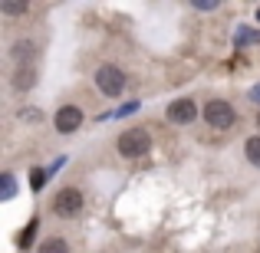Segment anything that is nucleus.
Masks as SVG:
<instances>
[{
    "mask_svg": "<svg viewBox=\"0 0 260 253\" xmlns=\"http://www.w3.org/2000/svg\"><path fill=\"white\" fill-rule=\"evenodd\" d=\"M152 148V135L145 128H125L119 135V155L122 158H142Z\"/></svg>",
    "mask_w": 260,
    "mask_h": 253,
    "instance_id": "obj_1",
    "label": "nucleus"
},
{
    "mask_svg": "<svg viewBox=\"0 0 260 253\" xmlns=\"http://www.w3.org/2000/svg\"><path fill=\"white\" fill-rule=\"evenodd\" d=\"M43 174H46V171H33V188H43Z\"/></svg>",
    "mask_w": 260,
    "mask_h": 253,
    "instance_id": "obj_14",
    "label": "nucleus"
},
{
    "mask_svg": "<svg viewBox=\"0 0 260 253\" xmlns=\"http://www.w3.org/2000/svg\"><path fill=\"white\" fill-rule=\"evenodd\" d=\"M204 119H208V125H214V128H231L237 122V112H234V105H231V102L211 99L208 105H204Z\"/></svg>",
    "mask_w": 260,
    "mask_h": 253,
    "instance_id": "obj_3",
    "label": "nucleus"
},
{
    "mask_svg": "<svg viewBox=\"0 0 260 253\" xmlns=\"http://www.w3.org/2000/svg\"><path fill=\"white\" fill-rule=\"evenodd\" d=\"M79 210H83V191L79 188L56 191V197H53V214L63 217V221H70V217H76Z\"/></svg>",
    "mask_w": 260,
    "mask_h": 253,
    "instance_id": "obj_2",
    "label": "nucleus"
},
{
    "mask_svg": "<svg viewBox=\"0 0 260 253\" xmlns=\"http://www.w3.org/2000/svg\"><path fill=\"white\" fill-rule=\"evenodd\" d=\"M198 115V105L191 99H178L168 105V122H175V125H188V122H194Z\"/></svg>",
    "mask_w": 260,
    "mask_h": 253,
    "instance_id": "obj_6",
    "label": "nucleus"
},
{
    "mask_svg": "<svg viewBox=\"0 0 260 253\" xmlns=\"http://www.w3.org/2000/svg\"><path fill=\"white\" fill-rule=\"evenodd\" d=\"M257 125H260V115H257Z\"/></svg>",
    "mask_w": 260,
    "mask_h": 253,
    "instance_id": "obj_18",
    "label": "nucleus"
},
{
    "mask_svg": "<svg viewBox=\"0 0 260 253\" xmlns=\"http://www.w3.org/2000/svg\"><path fill=\"white\" fill-rule=\"evenodd\" d=\"M135 109H139V105H135V102H132V105H122V109H119V115H132Z\"/></svg>",
    "mask_w": 260,
    "mask_h": 253,
    "instance_id": "obj_16",
    "label": "nucleus"
},
{
    "mask_svg": "<svg viewBox=\"0 0 260 253\" xmlns=\"http://www.w3.org/2000/svg\"><path fill=\"white\" fill-rule=\"evenodd\" d=\"M250 99H254V102H257V105H260V83H257L254 89H250Z\"/></svg>",
    "mask_w": 260,
    "mask_h": 253,
    "instance_id": "obj_17",
    "label": "nucleus"
},
{
    "mask_svg": "<svg viewBox=\"0 0 260 253\" xmlns=\"http://www.w3.org/2000/svg\"><path fill=\"white\" fill-rule=\"evenodd\" d=\"M30 10V4H17V0H4L0 4V13H7V17H13V13H26Z\"/></svg>",
    "mask_w": 260,
    "mask_h": 253,
    "instance_id": "obj_10",
    "label": "nucleus"
},
{
    "mask_svg": "<svg viewBox=\"0 0 260 253\" xmlns=\"http://www.w3.org/2000/svg\"><path fill=\"white\" fill-rule=\"evenodd\" d=\"M237 40H244V43H260V33H254V30H237Z\"/></svg>",
    "mask_w": 260,
    "mask_h": 253,
    "instance_id": "obj_13",
    "label": "nucleus"
},
{
    "mask_svg": "<svg viewBox=\"0 0 260 253\" xmlns=\"http://www.w3.org/2000/svg\"><path fill=\"white\" fill-rule=\"evenodd\" d=\"M53 122H56V132L70 135V132H76V128L83 125V109L79 105H63L56 115H53Z\"/></svg>",
    "mask_w": 260,
    "mask_h": 253,
    "instance_id": "obj_5",
    "label": "nucleus"
},
{
    "mask_svg": "<svg viewBox=\"0 0 260 253\" xmlns=\"http://www.w3.org/2000/svg\"><path fill=\"white\" fill-rule=\"evenodd\" d=\"M13 191H17V184H13V174H4V194H0V197H4V201H10Z\"/></svg>",
    "mask_w": 260,
    "mask_h": 253,
    "instance_id": "obj_12",
    "label": "nucleus"
},
{
    "mask_svg": "<svg viewBox=\"0 0 260 253\" xmlns=\"http://www.w3.org/2000/svg\"><path fill=\"white\" fill-rule=\"evenodd\" d=\"M40 253H70V247H66V240H59V237H50V240L40 243Z\"/></svg>",
    "mask_w": 260,
    "mask_h": 253,
    "instance_id": "obj_8",
    "label": "nucleus"
},
{
    "mask_svg": "<svg viewBox=\"0 0 260 253\" xmlns=\"http://www.w3.org/2000/svg\"><path fill=\"white\" fill-rule=\"evenodd\" d=\"M244 152H247V161H250V165H257V168H260V135H257V138H247Z\"/></svg>",
    "mask_w": 260,
    "mask_h": 253,
    "instance_id": "obj_9",
    "label": "nucleus"
},
{
    "mask_svg": "<svg viewBox=\"0 0 260 253\" xmlns=\"http://www.w3.org/2000/svg\"><path fill=\"white\" fill-rule=\"evenodd\" d=\"M33 234H37V221H30V224H26V230L17 237V243H20V247H30V243H33Z\"/></svg>",
    "mask_w": 260,
    "mask_h": 253,
    "instance_id": "obj_11",
    "label": "nucleus"
},
{
    "mask_svg": "<svg viewBox=\"0 0 260 253\" xmlns=\"http://www.w3.org/2000/svg\"><path fill=\"white\" fill-rule=\"evenodd\" d=\"M95 86H99L102 95H119L122 89H125V73H122L119 66L106 63V66H99V73H95Z\"/></svg>",
    "mask_w": 260,
    "mask_h": 253,
    "instance_id": "obj_4",
    "label": "nucleus"
},
{
    "mask_svg": "<svg viewBox=\"0 0 260 253\" xmlns=\"http://www.w3.org/2000/svg\"><path fill=\"white\" fill-rule=\"evenodd\" d=\"M194 7H198V10H214V7H217V4H214V0H198V4H194Z\"/></svg>",
    "mask_w": 260,
    "mask_h": 253,
    "instance_id": "obj_15",
    "label": "nucleus"
},
{
    "mask_svg": "<svg viewBox=\"0 0 260 253\" xmlns=\"http://www.w3.org/2000/svg\"><path fill=\"white\" fill-rule=\"evenodd\" d=\"M33 83H37V73H33V66H20L17 69V76H13V86L23 92V89H30Z\"/></svg>",
    "mask_w": 260,
    "mask_h": 253,
    "instance_id": "obj_7",
    "label": "nucleus"
}]
</instances>
